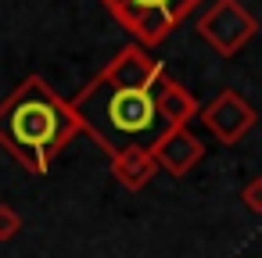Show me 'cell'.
Instances as JSON below:
<instances>
[{"mask_svg":"<svg viewBox=\"0 0 262 258\" xmlns=\"http://www.w3.org/2000/svg\"><path fill=\"white\" fill-rule=\"evenodd\" d=\"M255 33L258 22L241 8V0H215L205 15H198V36L223 58H233Z\"/></svg>","mask_w":262,"mask_h":258,"instance_id":"obj_4","label":"cell"},{"mask_svg":"<svg viewBox=\"0 0 262 258\" xmlns=\"http://www.w3.org/2000/svg\"><path fill=\"white\" fill-rule=\"evenodd\" d=\"M22 229V215L11 204H0V240H15Z\"/></svg>","mask_w":262,"mask_h":258,"instance_id":"obj_9","label":"cell"},{"mask_svg":"<svg viewBox=\"0 0 262 258\" xmlns=\"http://www.w3.org/2000/svg\"><path fill=\"white\" fill-rule=\"evenodd\" d=\"M255 108L237 93V90H223V93H215L205 108H201V122H205V129L219 140V144H237L251 126H255Z\"/></svg>","mask_w":262,"mask_h":258,"instance_id":"obj_5","label":"cell"},{"mask_svg":"<svg viewBox=\"0 0 262 258\" xmlns=\"http://www.w3.org/2000/svg\"><path fill=\"white\" fill-rule=\"evenodd\" d=\"M169 76L165 68L137 43L122 47L112 65L94 76L76 97L72 111L108 154L140 147L155 151L158 140L172 129V122L162 111V90Z\"/></svg>","mask_w":262,"mask_h":258,"instance_id":"obj_1","label":"cell"},{"mask_svg":"<svg viewBox=\"0 0 262 258\" xmlns=\"http://www.w3.org/2000/svg\"><path fill=\"white\" fill-rule=\"evenodd\" d=\"M158 161L151 151H140V147H129V151H119L112 154V176L126 186V190H144L155 176H158Z\"/></svg>","mask_w":262,"mask_h":258,"instance_id":"obj_7","label":"cell"},{"mask_svg":"<svg viewBox=\"0 0 262 258\" xmlns=\"http://www.w3.org/2000/svg\"><path fill=\"white\" fill-rule=\"evenodd\" d=\"M72 101L58 97L40 76H26L0 104V147L18 158L33 176H47L65 144L79 133Z\"/></svg>","mask_w":262,"mask_h":258,"instance_id":"obj_2","label":"cell"},{"mask_svg":"<svg viewBox=\"0 0 262 258\" xmlns=\"http://www.w3.org/2000/svg\"><path fill=\"white\" fill-rule=\"evenodd\" d=\"M104 11L137 40V47H158L190 11L198 0H101Z\"/></svg>","mask_w":262,"mask_h":258,"instance_id":"obj_3","label":"cell"},{"mask_svg":"<svg viewBox=\"0 0 262 258\" xmlns=\"http://www.w3.org/2000/svg\"><path fill=\"white\" fill-rule=\"evenodd\" d=\"M241 201H244V208H248V212L262 215V176H255V179H248V183H244Z\"/></svg>","mask_w":262,"mask_h":258,"instance_id":"obj_10","label":"cell"},{"mask_svg":"<svg viewBox=\"0 0 262 258\" xmlns=\"http://www.w3.org/2000/svg\"><path fill=\"white\" fill-rule=\"evenodd\" d=\"M162 111H165V119L172 122V129H176V126H190V119H198L194 97H190L176 79H169L165 90H162Z\"/></svg>","mask_w":262,"mask_h":258,"instance_id":"obj_8","label":"cell"},{"mask_svg":"<svg viewBox=\"0 0 262 258\" xmlns=\"http://www.w3.org/2000/svg\"><path fill=\"white\" fill-rule=\"evenodd\" d=\"M151 154H155V161H158L162 172H169V176H187V172L205 158V144H201L187 126H176V129H169V133L158 140V147H155Z\"/></svg>","mask_w":262,"mask_h":258,"instance_id":"obj_6","label":"cell"}]
</instances>
